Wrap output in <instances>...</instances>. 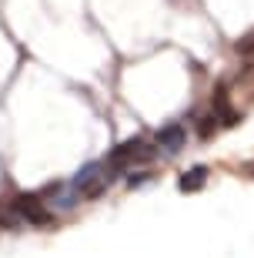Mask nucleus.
<instances>
[{"label": "nucleus", "mask_w": 254, "mask_h": 258, "mask_svg": "<svg viewBox=\"0 0 254 258\" xmlns=\"http://www.w3.org/2000/svg\"><path fill=\"white\" fill-rule=\"evenodd\" d=\"M10 208L17 211V218H24L27 225H50L54 221V211L40 201L37 191H20L10 198Z\"/></svg>", "instance_id": "1"}, {"label": "nucleus", "mask_w": 254, "mask_h": 258, "mask_svg": "<svg viewBox=\"0 0 254 258\" xmlns=\"http://www.w3.org/2000/svg\"><path fill=\"white\" fill-rule=\"evenodd\" d=\"M151 141L157 144L160 154H181V151H184V144H188V127L181 124V121H167Z\"/></svg>", "instance_id": "2"}, {"label": "nucleus", "mask_w": 254, "mask_h": 258, "mask_svg": "<svg viewBox=\"0 0 254 258\" xmlns=\"http://www.w3.org/2000/svg\"><path fill=\"white\" fill-rule=\"evenodd\" d=\"M207 174H211V168L207 164H191L188 171H181V178H178V191L181 195H194V191H201L207 184Z\"/></svg>", "instance_id": "3"}, {"label": "nucleus", "mask_w": 254, "mask_h": 258, "mask_svg": "<svg viewBox=\"0 0 254 258\" xmlns=\"http://www.w3.org/2000/svg\"><path fill=\"white\" fill-rule=\"evenodd\" d=\"M80 201H84V198H80V191H77L70 181H64V188L50 198V208H54V211H74Z\"/></svg>", "instance_id": "4"}, {"label": "nucleus", "mask_w": 254, "mask_h": 258, "mask_svg": "<svg viewBox=\"0 0 254 258\" xmlns=\"http://www.w3.org/2000/svg\"><path fill=\"white\" fill-rule=\"evenodd\" d=\"M217 127H221V124H217V117L211 114V111H207V114H204V117L198 121V138H201V141H211Z\"/></svg>", "instance_id": "5"}, {"label": "nucleus", "mask_w": 254, "mask_h": 258, "mask_svg": "<svg viewBox=\"0 0 254 258\" xmlns=\"http://www.w3.org/2000/svg\"><path fill=\"white\" fill-rule=\"evenodd\" d=\"M154 181V171H127V188H141V184H151Z\"/></svg>", "instance_id": "6"}, {"label": "nucleus", "mask_w": 254, "mask_h": 258, "mask_svg": "<svg viewBox=\"0 0 254 258\" xmlns=\"http://www.w3.org/2000/svg\"><path fill=\"white\" fill-rule=\"evenodd\" d=\"M17 225H20V221H17V211H14V208H4V205H0V228H17Z\"/></svg>", "instance_id": "7"}, {"label": "nucleus", "mask_w": 254, "mask_h": 258, "mask_svg": "<svg viewBox=\"0 0 254 258\" xmlns=\"http://www.w3.org/2000/svg\"><path fill=\"white\" fill-rule=\"evenodd\" d=\"M251 44H254V34H247V37L241 40V50H247V47H251Z\"/></svg>", "instance_id": "8"}]
</instances>
